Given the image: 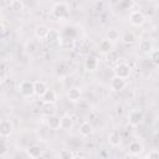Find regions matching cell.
<instances>
[{"label": "cell", "mask_w": 159, "mask_h": 159, "mask_svg": "<svg viewBox=\"0 0 159 159\" xmlns=\"http://www.w3.org/2000/svg\"><path fill=\"white\" fill-rule=\"evenodd\" d=\"M66 96H67L68 101H71V102H78V101L81 99L82 92H81V89H80L78 87H71V88L67 91Z\"/></svg>", "instance_id": "obj_10"}, {"label": "cell", "mask_w": 159, "mask_h": 159, "mask_svg": "<svg viewBox=\"0 0 159 159\" xmlns=\"http://www.w3.org/2000/svg\"><path fill=\"white\" fill-rule=\"evenodd\" d=\"M52 15L58 20H66L70 17V7L65 2H56L52 6Z\"/></svg>", "instance_id": "obj_1"}, {"label": "cell", "mask_w": 159, "mask_h": 159, "mask_svg": "<svg viewBox=\"0 0 159 159\" xmlns=\"http://www.w3.org/2000/svg\"><path fill=\"white\" fill-rule=\"evenodd\" d=\"M6 152H7V145H6V143H5L4 140H0V157L5 155Z\"/></svg>", "instance_id": "obj_31"}, {"label": "cell", "mask_w": 159, "mask_h": 159, "mask_svg": "<svg viewBox=\"0 0 159 159\" xmlns=\"http://www.w3.org/2000/svg\"><path fill=\"white\" fill-rule=\"evenodd\" d=\"M12 123L7 119H1L0 120V137H9L12 133Z\"/></svg>", "instance_id": "obj_7"}, {"label": "cell", "mask_w": 159, "mask_h": 159, "mask_svg": "<svg viewBox=\"0 0 159 159\" xmlns=\"http://www.w3.org/2000/svg\"><path fill=\"white\" fill-rule=\"evenodd\" d=\"M73 127V119L68 113H65L60 117V128L65 130H70Z\"/></svg>", "instance_id": "obj_8"}, {"label": "cell", "mask_w": 159, "mask_h": 159, "mask_svg": "<svg viewBox=\"0 0 159 159\" xmlns=\"http://www.w3.org/2000/svg\"><path fill=\"white\" fill-rule=\"evenodd\" d=\"M139 50L143 52V53H149L152 50H153V43L150 40L148 39H143L139 41Z\"/></svg>", "instance_id": "obj_20"}, {"label": "cell", "mask_w": 159, "mask_h": 159, "mask_svg": "<svg viewBox=\"0 0 159 159\" xmlns=\"http://www.w3.org/2000/svg\"><path fill=\"white\" fill-rule=\"evenodd\" d=\"M112 50V43H111V41H108L107 39L106 40H103V41H101V43H99V51L102 52V53H107V52H109Z\"/></svg>", "instance_id": "obj_25"}, {"label": "cell", "mask_w": 159, "mask_h": 159, "mask_svg": "<svg viewBox=\"0 0 159 159\" xmlns=\"http://www.w3.org/2000/svg\"><path fill=\"white\" fill-rule=\"evenodd\" d=\"M60 37H61V35H60V32L57 30L50 29L47 35H46V37H45V40H46L47 43H55V42H58Z\"/></svg>", "instance_id": "obj_16"}, {"label": "cell", "mask_w": 159, "mask_h": 159, "mask_svg": "<svg viewBox=\"0 0 159 159\" xmlns=\"http://www.w3.org/2000/svg\"><path fill=\"white\" fill-rule=\"evenodd\" d=\"M84 67H86V70L89 71V72L96 71V70L98 68V60H97L94 56L89 55V56L86 58V61H84Z\"/></svg>", "instance_id": "obj_14"}, {"label": "cell", "mask_w": 159, "mask_h": 159, "mask_svg": "<svg viewBox=\"0 0 159 159\" xmlns=\"http://www.w3.org/2000/svg\"><path fill=\"white\" fill-rule=\"evenodd\" d=\"M106 58H107L108 62H117L119 60V55L116 50H111L109 52L106 53Z\"/></svg>", "instance_id": "obj_27"}, {"label": "cell", "mask_w": 159, "mask_h": 159, "mask_svg": "<svg viewBox=\"0 0 159 159\" xmlns=\"http://www.w3.org/2000/svg\"><path fill=\"white\" fill-rule=\"evenodd\" d=\"M149 58H150V61H152L155 66H158V65H159V51L155 50V48H153V50L149 52Z\"/></svg>", "instance_id": "obj_28"}, {"label": "cell", "mask_w": 159, "mask_h": 159, "mask_svg": "<svg viewBox=\"0 0 159 159\" xmlns=\"http://www.w3.org/2000/svg\"><path fill=\"white\" fill-rule=\"evenodd\" d=\"M145 158H149V159H159V152L158 150H152L149 154H147Z\"/></svg>", "instance_id": "obj_32"}, {"label": "cell", "mask_w": 159, "mask_h": 159, "mask_svg": "<svg viewBox=\"0 0 159 159\" xmlns=\"http://www.w3.org/2000/svg\"><path fill=\"white\" fill-rule=\"evenodd\" d=\"M106 37H107L108 41L116 42V41H118V40L120 39V32H119L117 29H109V30L107 31V34H106Z\"/></svg>", "instance_id": "obj_22"}, {"label": "cell", "mask_w": 159, "mask_h": 159, "mask_svg": "<svg viewBox=\"0 0 159 159\" xmlns=\"http://www.w3.org/2000/svg\"><path fill=\"white\" fill-rule=\"evenodd\" d=\"M26 153H27V155H29L30 158H32V159H37V158L42 157L43 150H42V148H41L40 145L34 144V145L29 147V149L26 150Z\"/></svg>", "instance_id": "obj_13"}, {"label": "cell", "mask_w": 159, "mask_h": 159, "mask_svg": "<svg viewBox=\"0 0 159 159\" xmlns=\"http://www.w3.org/2000/svg\"><path fill=\"white\" fill-rule=\"evenodd\" d=\"M5 34V25L2 22H0V36H2Z\"/></svg>", "instance_id": "obj_33"}, {"label": "cell", "mask_w": 159, "mask_h": 159, "mask_svg": "<svg viewBox=\"0 0 159 159\" xmlns=\"http://www.w3.org/2000/svg\"><path fill=\"white\" fill-rule=\"evenodd\" d=\"M58 157H60L61 159H72V158L75 157V154H73L70 149H62V150L60 152Z\"/></svg>", "instance_id": "obj_29"}, {"label": "cell", "mask_w": 159, "mask_h": 159, "mask_svg": "<svg viewBox=\"0 0 159 159\" xmlns=\"http://www.w3.org/2000/svg\"><path fill=\"white\" fill-rule=\"evenodd\" d=\"M42 102L46 104H55L57 102V94L53 89H46V92L42 94Z\"/></svg>", "instance_id": "obj_9"}, {"label": "cell", "mask_w": 159, "mask_h": 159, "mask_svg": "<svg viewBox=\"0 0 159 159\" xmlns=\"http://www.w3.org/2000/svg\"><path fill=\"white\" fill-rule=\"evenodd\" d=\"M127 87V81L124 78H120L118 76H113L109 81V88L114 92H120Z\"/></svg>", "instance_id": "obj_4"}, {"label": "cell", "mask_w": 159, "mask_h": 159, "mask_svg": "<svg viewBox=\"0 0 159 159\" xmlns=\"http://www.w3.org/2000/svg\"><path fill=\"white\" fill-rule=\"evenodd\" d=\"M129 22L133 25V26H137V27H140L144 25L145 22V16L142 11L139 10H134L129 14Z\"/></svg>", "instance_id": "obj_3"}, {"label": "cell", "mask_w": 159, "mask_h": 159, "mask_svg": "<svg viewBox=\"0 0 159 159\" xmlns=\"http://www.w3.org/2000/svg\"><path fill=\"white\" fill-rule=\"evenodd\" d=\"M108 143L112 147H119L122 144V135L118 130H113L112 133H109L108 135Z\"/></svg>", "instance_id": "obj_12"}, {"label": "cell", "mask_w": 159, "mask_h": 159, "mask_svg": "<svg viewBox=\"0 0 159 159\" xmlns=\"http://www.w3.org/2000/svg\"><path fill=\"white\" fill-rule=\"evenodd\" d=\"M93 132V128L89 122H83L81 125H80V134L82 137H89Z\"/></svg>", "instance_id": "obj_21"}, {"label": "cell", "mask_w": 159, "mask_h": 159, "mask_svg": "<svg viewBox=\"0 0 159 159\" xmlns=\"http://www.w3.org/2000/svg\"><path fill=\"white\" fill-rule=\"evenodd\" d=\"M143 149H144L143 144H142L140 142H138V140L130 142V143H129V147H128V150H129V153H130L132 155H139V154L143 152Z\"/></svg>", "instance_id": "obj_15"}, {"label": "cell", "mask_w": 159, "mask_h": 159, "mask_svg": "<svg viewBox=\"0 0 159 159\" xmlns=\"http://www.w3.org/2000/svg\"><path fill=\"white\" fill-rule=\"evenodd\" d=\"M58 45L62 50L70 51V50H73V47H75V40L71 37H60Z\"/></svg>", "instance_id": "obj_11"}, {"label": "cell", "mask_w": 159, "mask_h": 159, "mask_svg": "<svg viewBox=\"0 0 159 159\" xmlns=\"http://www.w3.org/2000/svg\"><path fill=\"white\" fill-rule=\"evenodd\" d=\"M120 37H122L123 42H125V43H134V42L137 41V37H135V35H134L132 31H127V32H124Z\"/></svg>", "instance_id": "obj_23"}, {"label": "cell", "mask_w": 159, "mask_h": 159, "mask_svg": "<svg viewBox=\"0 0 159 159\" xmlns=\"http://www.w3.org/2000/svg\"><path fill=\"white\" fill-rule=\"evenodd\" d=\"M133 5H134V0H120L119 1V6L124 10H128V9L133 7Z\"/></svg>", "instance_id": "obj_30"}, {"label": "cell", "mask_w": 159, "mask_h": 159, "mask_svg": "<svg viewBox=\"0 0 159 159\" xmlns=\"http://www.w3.org/2000/svg\"><path fill=\"white\" fill-rule=\"evenodd\" d=\"M135 1H142V0H134V2H135Z\"/></svg>", "instance_id": "obj_35"}, {"label": "cell", "mask_w": 159, "mask_h": 159, "mask_svg": "<svg viewBox=\"0 0 159 159\" xmlns=\"http://www.w3.org/2000/svg\"><path fill=\"white\" fill-rule=\"evenodd\" d=\"M47 125H48V128L52 129V130L60 129V117L56 116V114L48 116V118H47Z\"/></svg>", "instance_id": "obj_18"}, {"label": "cell", "mask_w": 159, "mask_h": 159, "mask_svg": "<svg viewBox=\"0 0 159 159\" xmlns=\"http://www.w3.org/2000/svg\"><path fill=\"white\" fill-rule=\"evenodd\" d=\"M34 89H35V96L42 97V94L46 92L47 86L42 81H34Z\"/></svg>", "instance_id": "obj_17"}, {"label": "cell", "mask_w": 159, "mask_h": 159, "mask_svg": "<svg viewBox=\"0 0 159 159\" xmlns=\"http://www.w3.org/2000/svg\"><path fill=\"white\" fill-rule=\"evenodd\" d=\"M25 50H26L27 53L32 55V53H35L39 50V46H37V43L35 41H27L26 45H25Z\"/></svg>", "instance_id": "obj_26"}, {"label": "cell", "mask_w": 159, "mask_h": 159, "mask_svg": "<svg viewBox=\"0 0 159 159\" xmlns=\"http://www.w3.org/2000/svg\"><path fill=\"white\" fill-rule=\"evenodd\" d=\"M9 7L12 11H22L24 10V2H22V0H11L9 4Z\"/></svg>", "instance_id": "obj_24"}, {"label": "cell", "mask_w": 159, "mask_h": 159, "mask_svg": "<svg viewBox=\"0 0 159 159\" xmlns=\"http://www.w3.org/2000/svg\"><path fill=\"white\" fill-rule=\"evenodd\" d=\"M143 118H144L143 112L139 111V109H134V111H132V112L129 113L128 122H129V124H130L132 127H138L139 124H142Z\"/></svg>", "instance_id": "obj_6"}, {"label": "cell", "mask_w": 159, "mask_h": 159, "mask_svg": "<svg viewBox=\"0 0 159 159\" xmlns=\"http://www.w3.org/2000/svg\"><path fill=\"white\" fill-rule=\"evenodd\" d=\"M1 82H2V76L0 75V84H1Z\"/></svg>", "instance_id": "obj_34"}, {"label": "cell", "mask_w": 159, "mask_h": 159, "mask_svg": "<svg viewBox=\"0 0 159 159\" xmlns=\"http://www.w3.org/2000/svg\"><path fill=\"white\" fill-rule=\"evenodd\" d=\"M130 67L129 65H127L125 62H120L116 66V70H114V76H118L120 78H124L127 80L129 76H130Z\"/></svg>", "instance_id": "obj_5"}, {"label": "cell", "mask_w": 159, "mask_h": 159, "mask_svg": "<svg viewBox=\"0 0 159 159\" xmlns=\"http://www.w3.org/2000/svg\"><path fill=\"white\" fill-rule=\"evenodd\" d=\"M48 30L50 29L46 25H39V26H36V29H35V37L36 39H40V40H45Z\"/></svg>", "instance_id": "obj_19"}, {"label": "cell", "mask_w": 159, "mask_h": 159, "mask_svg": "<svg viewBox=\"0 0 159 159\" xmlns=\"http://www.w3.org/2000/svg\"><path fill=\"white\" fill-rule=\"evenodd\" d=\"M19 92L22 97L25 98H31L35 96V89H34V81L25 80L19 84Z\"/></svg>", "instance_id": "obj_2"}]
</instances>
